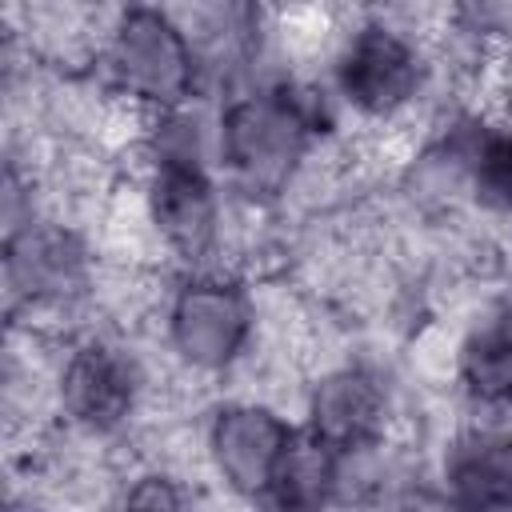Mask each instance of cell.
Instances as JSON below:
<instances>
[{
  "instance_id": "cell-7",
  "label": "cell",
  "mask_w": 512,
  "mask_h": 512,
  "mask_svg": "<svg viewBox=\"0 0 512 512\" xmlns=\"http://www.w3.org/2000/svg\"><path fill=\"white\" fill-rule=\"evenodd\" d=\"M144 396V372L140 360L112 336H80L56 372V404L60 416L88 432V436H112L120 432Z\"/></svg>"
},
{
  "instance_id": "cell-15",
  "label": "cell",
  "mask_w": 512,
  "mask_h": 512,
  "mask_svg": "<svg viewBox=\"0 0 512 512\" xmlns=\"http://www.w3.org/2000/svg\"><path fill=\"white\" fill-rule=\"evenodd\" d=\"M400 512H460V508L436 488V492H408L404 504H400Z\"/></svg>"
},
{
  "instance_id": "cell-9",
  "label": "cell",
  "mask_w": 512,
  "mask_h": 512,
  "mask_svg": "<svg viewBox=\"0 0 512 512\" xmlns=\"http://www.w3.org/2000/svg\"><path fill=\"white\" fill-rule=\"evenodd\" d=\"M392 416L388 384L368 364H336L312 388L304 404V428L332 444L340 456H364L380 448Z\"/></svg>"
},
{
  "instance_id": "cell-4",
  "label": "cell",
  "mask_w": 512,
  "mask_h": 512,
  "mask_svg": "<svg viewBox=\"0 0 512 512\" xmlns=\"http://www.w3.org/2000/svg\"><path fill=\"white\" fill-rule=\"evenodd\" d=\"M164 332L184 368L220 376L248 352L256 308L240 280L200 268L176 284L164 312Z\"/></svg>"
},
{
  "instance_id": "cell-11",
  "label": "cell",
  "mask_w": 512,
  "mask_h": 512,
  "mask_svg": "<svg viewBox=\"0 0 512 512\" xmlns=\"http://www.w3.org/2000/svg\"><path fill=\"white\" fill-rule=\"evenodd\" d=\"M344 472L348 456H340L308 428H296L268 480L264 504L268 512H328L344 492Z\"/></svg>"
},
{
  "instance_id": "cell-1",
  "label": "cell",
  "mask_w": 512,
  "mask_h": 512,
  "mask_svg": "<svg viewBox=\"0 0 512 512\" xmlns=\"http://www.w3.org/2000/svg\"><path fill=\"white\" fill-rule=\"evenodd\" d=\"M144 216L156 240L196 272L200 264H208V256L220 244V228H224L220 188L208 168L204 140L196 124H188L184 108L156 116L152 156L144 176Z\"/></svg>"
},
{
  "instance_id": "cell-5",
  "label": "cell",
  "mask_w": 512,
  "mask_h": 512,
  "mask_svg": "<svg viewBox=\"0 0 512 512\" xmlns=\"http://www.w3.org/2000/svg\"><path fill=\"white\" fill-rule=\"evenodd\" d=\"M96 264L84 236L60 220H28L4 236L8 308L24 316H60L84 304Z\"/></svg>"
},
{
  "instance_id": "cell-6",
  "label": "cell",
  "mask_w": 512,
  "mask_h": 512,
  "mask_svg": "<svg viewBox=\"0 0 512 512\" xmlns=\"http://www.w3.org/2000/svg\"><path fill=\"white\" fill-rule=\"evenodd\" d=\"M332 80L348 108L368 120H392L424 88V52L404 28L372 16L340 40Z\"/></svg>"
},
{
  "instance_id": "cell-12",
  "label": "cell",
  "mask_w": 512,
  "mask_h": 512,
  "mask_svg": "<svg viewBox=\"0 0 512 512\" xmlns=\"http://www.w3.org/2000/svg\"><path fill=\"white\" fill-rule=\"evenodd\" d=\"M456 380L480 408H512V312H492L456 348Z\"/></svg>"
},
{
  "instance_id": "cell-2",
  "label": "cell",
  "mask_w": 512,
  "mask_h": 512,
  "mask_svg": "<svg viewBox=\"0 0 512 512\" xmlns=\"http://www.w3.org/2000/svg\"><path fill=\"white\" fill-rule=\"evenodd\" d=\"M312 136V100H304L292 84H264L224 104L216 124V156L244 196L272 200L288 192V184L304 168Z\"/></svg>"
},
{
  "instance_id": "cell-13",
  "label": "cell",
  "mask_w": 512,
  "mask_h": 512,
  "mask_svg": "<svg viewBox=\"0 0 512 512\" xmlns=\"http://www.w3.org/2000/svg\"><path fill=\"white\" fill-rule=\"evenodd\" d=\"M456 160H460L472 192L488 208L512 216V128L472 124L456 140Z\"/></svg>"
},
{
  "instance_id": "cell-16",
  "label": "cell",
  "mask_w": 512,
  "mask_h": 512,
  "mask_svg": "<svg viewBox=\"0 0 512 512\" xmlns=\"http://www.w3.org/2000/svg\"><path fill=\"white\" fill-rule=\"evenodd\" d=\"M4 512H48V508H44L40 500H32V496H12Z\"/></svg>"
},
{
  "instance_id": "cell-8",
  "label": "cell",
  "mask_w": 512,
  "mask_h": 512,
  "mask_svg": "<svg viewBox=\"0 0 512 512\" xmlns=\"http://www.w3.org/2000/svg\"><path fill=\"white\" fill-rule=\"evenodd\" d=\"M296 428L260 400H228L208 416L204 452L220 484L244 500H264L268 480Z\"/></svg>"
},
{
  "instance_id": "cell-3",
  "label": "cell",
  "mask_w": 512,
  "mask_h": 512,
  "mask_svg": "<svg viewBox=\"0 0 512 512\" xmlns=\"http://www.w3.org/2000/svg\"><path fill=\"white\" fill-rule=\"evenodd\" d=\"M104 72L112 88L152 108L156 116L180 112L200 80V56L188 36V28L164 12V8H124L108 24L104 48H100Z\"/></svg>"
},
{
  "instance_id": "cell-10",
  "label": "cell",
  "mask_w": 512,
  "mask_h": 512,
  "mask_svg": "<svg viewBox=\"0 0 512 512\" xmlns=\"http://www.w3.org/2000/svg\"><path fill=\"white\" fill-rule=\"evenodd\" d=\"M440 492L460 512H512V432L500 424L460 428L444 448Z\"/></svg>"
},
{
  "instance_id": "cell-14",
  "label": "cell",
  "mask_w": 512,
  "mask_h": 512,
  "mask_svg": "<svg viewBox=\"0 0 512 512\" xmlns=\"http://www.w3.org/2000/svg\"><path fill=\"white\" fill-rule=\"evenodd\" d=\"M116 512H196V500L180 476L164 468H144L120 488Z\"/></svg>"
}]
</instances>
